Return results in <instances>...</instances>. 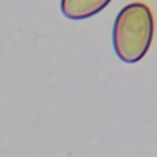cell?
Returning a JSON list of instances; mask_svg holds the SVG:
<instances>
[{
    "label": "cell",
    "mask_w": 157,
    "mask_h": 157,
    "mask_svg": "<svg viewBox=\"0 0 157 157\" xmlns=\"http://www.w3.org/2000/svg\"><path fill=\"white\" fill-rule=\"evenodd\" d=\"M155 33L151 9L140 1L125 5L117 15L112 42L117 56L128 64L140 61L148 52Z\"/></svg>",
    "instance_id": "obj_1"
},
{
    "label": "cell",
    "mask_w": 157,
    "mask_h": 157,
    "mask_svg": "<svg viewBox=\"0 0 157 157\" xmlns=\"http://www.w3.org/2000/svg\"><path fill=\"white\" fill-rule=\"evenodd\" d=\"M110 1L112 0H61L60 9L66 18L78 21L99 13Z\"/></svg>",
    "instance_id": "obj_2"
}]
</instances>
